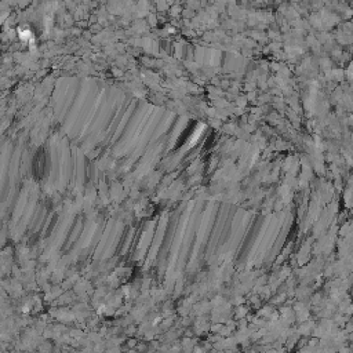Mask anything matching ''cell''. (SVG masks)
<instances>
[{"instance_id":"6da1fadb","label":"cell","mask_w":353,"mask_h":353,"mask_svg":"<svg viewBox=\"0 0 353 353\" xmlns=\"http://www.w3.org/2000/svg\"><path fill=\"white\" fill-rule=\"evenodd\" d=\"M19 37L22 40H29L32 39V32L29 29H24V30H19Z\"/></svg>"}]
</instances>
